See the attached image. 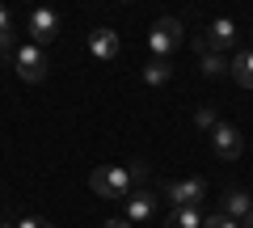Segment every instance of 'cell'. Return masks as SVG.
Masks as SVG:
<instances>
[{
    "label": "cell",
    "mask_w": 253,
    "mask_h": 228,
    "mask_svg": "<svg viewBox=\"0 0 253 228\" xmlns=\"http://www.w3.org/2000/svg\"><path fill=\"white\" fill-rule=\"evenodd\" d=\"M211 152H215L219 161H236V156L245 152V136L232 127V123H219V127L211 131Z\"/></svg>",
    "instance_id": "cell-7"
},
{
    "label": "cell",
    "mask_w": 253,
    "mask_h": 228,
    "mask_svg": "<svg viewBox=\"0 0 253 228\" xmlns=\"http://www.w3.org/2000/svg\"><path fill=\"white\" fill-rule=\"evenodd\" d=\"M0 228H17V220H0Z\"/></svg>",
    "instance_id": "cell-21"
},
{
    "label": "cell",
    "mask_w": 253,
    "mask_h": 228,
    "mask_svg": "<svg viewBox=\"0 0 253 228\" xmlns=\"http://www.w3.org/2000/svg\"><path fill=\"white\" fill-rule=\"evenodd\" d=\"M169 76H173L169 59H156V55H152V59H148V64H144V81L152 85V89H161V85L169 81Z\"/></svg>",
    "instance_id": "cell-13"
},
{
    "label": "cell",
    "mask_w": 253,
    "mask_h": 228,
    "mask_svg": "<svg viewBox=\"0 0 253 228\" xmlns=\"http://www.w3.org/2000/svg\"><path fill=\"white\" fill-rule=\"evenodd\" d=\"M228 72H232V81L241 85V89H253V51H236L232 64H228Z\"/></svg>",
    "instance_id": "cell-11"
},
{
    "label": "cell",
    "mask_w": 253,
    "mask_h": 228,
    "mask_svg": "<svg viewBox=\"0 0 253 228\" xmlns=\"http://www.w3.org/2000/svg\"><path fill=\"white\" fill-rule=\"evenodd\" d=\"M165 207H199L203 194H207V182L203 178H181V182H161L156 186Z\"/></svg>",
    "instance_id": "cell-3"
},
{
    "label": "cell",
    "mask_w": 253,
    "mask_h": 228,
    "mask_svg": "<svg viewBox=\"0 0 253 228\" xmlns=\"http://www.w3.org/2000/svg\"><path fill=\"white\" fill-rule=\"evenodd\" d=\"M203 228H241V224H232L228 216H219V211H215V216H207V220H203Z\"/></svg>",
    "instance_id": "cell-17"
},
{
    "label": "cell",
    "mask_w": 253,
    "mask_h": 228,
    "mask_svg": "<svg viewBox=\"0 0 253 228\" xmlns=\"http://www.w3.org/2000/svg\"><path fill=\"white\" fill-rule=\"evenodd\" d=\"M241 228H253V211H249V216H245V220H241Z\"/></svg>",
    "instance_id": "cell-20"
},
{
    "label": "cell",
    "mask_w": 253,
    "mask_h": 228,
    "mask_svg": "<svg viewBox=\"0 0 253 228\" xmlns=\"http://www.w3.org/2000/svg\"><path fill=\"white\" fill-rule=\"evenodd\" d=\"M236 38H241L236 21H232V17H215V21L207 26V34H199V38H194V51H199V55H211V51L228 55V51L236 46Z\"/></svg>",
    "instance_id": "cell-2"
},
{
    "label": "cell",
    "mask_w": 253,
    "mask_h": 228,
    "mask_svg": "<svg viewBox=\"0 0 253 228\" xmlns=\"http://www.w3.org/2000/svg\"><path fill=\"white\" fill-rule=\"evenodd\" d=\"M13 68H17V76L26 85H42L46 72H51V64H46V51L34 43H17V51H13Z\"/></svg>",
    "instance_id": "cell-4"
},
{
    "label": "cell",
    "mask_w": 253,
    "mask_h": 228,
    "mask_svg": "<svg viewBox=\"0 0 253 228\" xmlns=\"http://www.w3.org/2000/svg\"><path fill=\"white\" fill-rule=\"evenodd\" d=\"M26 34H30V43H34V46H42V51H46V46L59 38V13L46 9V4L30 9L26 13Z\"/></svg>",
    "instance_id": "cell-6"
},
{
    "label": "cell",
    "mask_w": 253,
    "mask_h": 228,
    "mask_svg": "<svg viewBox=\"0 0 253 228\" xmlns=\"http://www.w3.org/2000/svg\"><path fill=\"white\" fill-rule=\"evenodd\" d=\"M165 228H203V216H199V207H169Z\"/></svg>",
    "instance_id": "cell-12"
},
{
    "label": "cell",
    "mask_w": 253,
    "mask_h": 228,
    "mask_svg": "<svg viewBox=\"0 0 253 228\" xmlns=\"http://www.w3.org/2000/svg\"><path fill=\"white\" fill-rule=\"evenodd\" d=\"M101 228H131V224H126V220H106Z\"/></svg>",
    "instance_id": "cell-19"
},
{
    "label": "cell",
    "mask_w": 253,
    "mask_h": 228,
    "mask_svg": "<svg viewBox=\"0 0 253 228\" xmlns=\"http://www.w3.org/2000/svg\"><path fill=\"white\" fill-rule=\"evenodd\" d=\"M194 127H203V131H215V127H219L215 110H211V106H199V110H194Z\"/></svg>",
    "instance_id": "cell-15"
},
{
    "label": "cell",
    "mask_w": 253,
    "mask_h": 228,
    "mask_svg": "<svg viewBox=\"0 0 253 228\" xmlns=\"http://www.w3.org/2000/svg\"><path fill=\"white\" fill-rule=\"evenodd\" d=\"M89 51L97 55V59H118V55H123V38H118V30L97 26V30L89 34Z\"/></svg>",
    "instance_id": "cell-10"
},
{
    "label": "cell",
    "mask_w": 253,
    "mask_h": 228,
    "mask_svg": "<svg viewBox=\"0 0 253 228\" xmlns=\"http://www.w3.org/2000/svg\"><path fill=\"white\" fill-rule=\"evenodd\" d=\"M144 178H148L144 165H97L89 174V186L101 199H126V194H135V186Z\"/></svg>",
    "instance_id": "cell-1"
},
{
    "label": "cell",
    "mask_w": 253,
    "mask_h": 228,
    "mask_svg": "<svg viewBox=\"0 0 253 228\" xmlns=\"http://www.w3.org/2000/svg\"><path fill=\"white\" fill-rule=\"evenodd\" d=\"M228 72V59L219 51H211V55H203V76H224Z\"/></svg>",
    "instance_id": "cell-14"
},
{
    "label": "cell",
    "mask_w": 253,
    "mask_h": 228,
    "mask_svg": "<svg viewBox=\"0 0 253 228\" xmlns=\"http://www.w3.org/2000/svg\"><path fill=\"white\" fill-rule=\"evenodd\" d=\"M249 211H253V194L245 190V186H228L224 199H219V216H228L232 224H241Z\"/></svg>",
    "instance_id": "cell-9"
},
{
    "label": "cell",
    "mask_w": 253,
    "mask_h": 228,
    "mask_svg": "<svg viewBox=\"0 0 253 228\" xmlns=\"http://www.w3.org/2000/svg\"><path fill=\"white\" fill-rule=\"evenodd\" d=\"M17 228H51V224L42 216H26V220H17Z\"/></svg>",
    "instance_id": "cell-18"
},
{
    "label": "cell",
    "mask_w": 253,
    "mask_h": 228,
    "mask_svg": "<svg viewBox=\"0 0 253 228\" xmlns=\"http://www.w3.org/2000/svg\"><path fill=\"white\" fill-rule=\"evenodd\" d=\"M181 21L177 17H161V21H152V30H148V51L156 55V59H169L173 51L181 46Z\"/></svg>",
    "instance_id": "cell-5"
},
{
    "label": "cell",
    "mask_w": 253,
    "mask_h": 228,
    "mask_svg": "<svg viewBox=\"0 0 253 228\" xmlns=\"http://www.w3.org/2000/svg\"><path fill=\"white\" fill-rule=\"evenodd\" d=\"M161 211V194L156 190H135V194H126V224H148V220Z\"/></svg>",
    "instance_id": "cell-8"
},
{
    "label": "cell",
    "mask_w": 253,
    "mask_h": 228,
    "mask_svg": "<svg viewBox=\"0 0 253 228\" xmlns=\"http://www.w3.org/2000/svg\"><path fill=\"white\" fill-rule=\"evenodd\" d=\"M13 26H17L13 9H9V4H0V34H13Z\"/></svg>",
    "instance_id": "cell-16"
}]
</instances>
